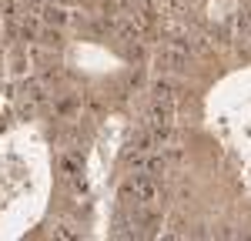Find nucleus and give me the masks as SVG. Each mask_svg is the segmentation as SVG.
I'll list each match as a JSON object with an SVG mask.
<instances>
[{
    "label": "nucleus",
    "instance_id": "obj_1",
    "mask_svg": "<svg viewBox=\"0 0 251 241\" xmlns=\"http://www.w3.org/2000/svg\"><path fill=\"white\" fill-rule=\"evenodd\" d=\"M157 198H161V181L154 174H148V171H137L121 184V201L124 204L141 208V204H154Z\"/></svg>",
    "mask_w": 251,
    "mask_h": 241
},
{
    "label": "nucleus",
    "instance_id": "obj_2",
    "mask_svg": "<svg viewBox=\"0 0 251 241\" xmlns=\"http://www.w3.org/2000/svg\"><path fill=\"white\" fill-rule=\"evenodd\" d=\"M157 67L161 71H184L188 67V44L181 40H168L157 47Z\"/></svg>",
    "mask_w": 251,
    "mask_h": 241
},
{
    "label": "nucleus",
    "instance_id": "obj_3",
    "mask_svg": "<svg viewBox=\"0 0 251 241\" xmlns=\"http://www.w3.org/2000/svg\"><path fill=\"white\" fill-rule=\"evenodd\" d=\"M57 164H60V174L71 181V184H74L77 191H84V164H80L74 154H60Z\"/></svg>",
    "mask_w": 251,
    "mask_h": 241
},
{
    "label": "nucleus",
    "instance_id": "obj_4",
    "mask_svg": "<svg viewBox=\"0 0 251 241\" xmlns=\"http://www.w3.org/2000/svg\"><path fill=\"white\" fill-rule=\"evenodd\" d=\"M44 20H47V24H57V27H64V24H67V10H64V7H60V3H47V10H44Z\"/></svg>",
    "mask_w": 251,
    "mask_h": 241
},
{
    "label": "nucleus",
    "instance_id": "obj_5",
    "mask_svg": "<svg viewBox=\"0 0 251 241\" xmlns=\"http://www.w3.org/2000/svg\"><path fill=\"white\" fill-rule=\"evenodd\" d=\"M54 238H64V241H74L77 238V231H74V224L71 221H54Z\"/></svg>",
    "mask_w": 251,
    "mask_h": 241
},
{
    "label": "nucleus",
    "instance_id": "obj_6",
    "mask_svg": "<svg viewBox=\"0 0 251 241\" xmlns=\"http://www.w3.org/2000/svg\"><path fill=\"white\" fill-rule=\"evenodd\" d=\"M174 91H177V87H174L171 80H157L154 84V100H174Z\"/></svg>",
    "mask_w": 251,
    "mask_h": 241
},
{
    "label": "nucleus",
    "instance_id": "obj_7",
    "mask_svg": "<svg viewBox=\"0 0 251 241\" xmlns=\"http://www.w3.org/2000/svg\"><path fill=\"white\" fill-rule=\"evenodd\" d=\"M47 3H60V7H67V3H71V0H47Z\"/></svg>",
    "mask_w": 251,
    "mask_h": 241
}]
</instances>
